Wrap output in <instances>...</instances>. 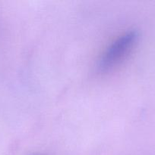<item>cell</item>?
Instances as JSON below:
<instances>
[{
	"label": "cell",
	"mask_w": 155,
	"mask_h": 155,
	"mask_svg": "<svg viewBox=\"0 0 155 155\" xmlns=\"http://www.w3.org/2000/svg\"><path fill=\"white\" fill-rule=\"evenodd\" d=\"M138 36L135 31L121 33L108 44L100 57L97 68L100 72L110 71L119 66L130 54L136 45Z\"/></svg>",
	"instance_id": "1"
}]
</instances>
